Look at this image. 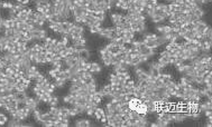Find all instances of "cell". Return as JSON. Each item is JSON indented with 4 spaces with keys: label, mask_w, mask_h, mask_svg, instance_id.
<instances>
[{
    "label": "cell",
    "mask_w": 212,
    "mask_h": 127,
    "mask_svg": "<svg viewBox=\"0 0 212 127\" xmlns=\"http://www.w3.org/2000/svg\"><path fill=\"white\" fill-rule=\"evenodd\" d=\"M138 51H139V54H140V55H146V56H148L149 58H151L155 55V51H156V49H153V48L147 47L146 45L142 41V44L139 45Z\"/></svg>",
    "instance_id": "1"
},
{
    "label": "cell",
    "mask_w": 212,
    "mask_h": 127,
    "mask_svg": "<svg viewBox=\"0 0 212 127\" xmlns=\"http://www.w3.org/2000/svg\"><path fill=\"white\" fill-rule=\"evenodd\" d=\"M79 58L82 59V60H85V61H88L90 57H91V53H90V50L88 49V47L86 48H83V49L81 50H79Z\"/></svg>",
    "instance_id": "2"
},
{
    "label": "cell",
    "mask_w": 212,
    "mask_h": 127,
    "mask_svg": "<svg viewBox=\"0 0 212 127\" xmlns=\"http://www.w3.org/2000/svg\"><path fill=\"white\" fill-rule=\"evenodd\" d=\"M199 107H200V109H201V113H204V111H207V110H212V100L207 99L205 102L199 104Z\"/></svg>",
    "instance_id": "3"
},
{
    "label": "cell",
    "mask_w": 212,
    "mask_h": 127,
    "mask_svg": "<svg viewBox=\"0 0 212 127\" xmlns=\"http://www.w3.org/2000/svg\"><path fill=\"white\" fill-rule=\"evenodd\" d=\"M142 41L145 44L147 47L153 48V49H157V48L160 47V45H158V43L156 41V39H155V40H150V39H147V38H144V37H143Z\"/></svg>",
    "instance_id": "4"
},
{
    "label": "cell",
    "mask_w": 212,
    "mask_h": 127,
    "mask_svg": "<svg viewBox=\"0 0 212 127\" xmlns=\"http://www.w3.org/2000/svg\"><path fill=\"white\" fill-rule=\"evenodd\" d=\"M111 21H112L113 27H115V26L120 25L121 22H122V19H121V13H118V12L111 13Z\"/></svg>",
    "instance_id": "5"
},
{
    "label": "cell",
    "mask_w": 212,
    "mask_h": 127,
    "mask_svg": "<svg viewBox=\"0 0 212 127\" xmlns=\"http://www.w3.org/2000/svg\"><path fill=\"white\" fill-rule=\"evenodd\" d=\"M74 126L75 127H90L91 126V122L89 119H76L74 122Z\"/></svg>",
    "instance_id": "6"
},
{
    "label": "cell",
    "mask_w": 212,
    "mask_h": 127,
    "mask_svg": "<svg viewBox=\"0 0 212 127\" xmlns=\"http://www.w3.org/2000/svg\"><path fill=\"white\" fill-rule=\"evenodd\" d=\"M193 16H194L196 19H202V18L204 17V15H205V11H204V9L202 8V7H199V8H196L192 11Z\"/></svg>",
    "instance_id": "7"
},
{
    "label": "cell",
    "mask_w": 212,
    "mask_h": 127,
    "mask_svg": "<svg viewBox=\"0 0 212 127\" xmlns=\"http://www.w3.org/2000/svg\"><path fill=\"white\" fill-rule=\"evenodd\" d=\"M102 70V67L99 62H97V61H93V62H91V67H90V72L91 73H93V74H99L100 72Z\"/></svg>",
    "instance_id": "8"
},
{
    "label": "cell",
    "mask_w": 212,
    "mask_h": 127,
    "mask_svg": "<svg viewBox=\"0 0 212 127\" xmlns=\"http://www.w3.org/2000/svg\"><path fill=\"white\" fill-rule=\"evenodd\" d=\"M28 19V12H27V10H26V8L24 10H21L19 11V12L17 13V20H19V21H26Z\"/></svg>",
    "instance_id": "9"
},
{
    "label": "cell",
    "mask_w": 212,
    "mask_h": 127,
    "mask_svg": "<svg viewBox=\"0 0 212 127\" xmlns=\"http://www.w3.org/2000/svg\"><path fill=\"white\" fill-rule=\"evenodd\" d=\"M45 58H46V54L44 53H37V59H36V64L37 65H45Z\"/></svg>",
    "instance_id": "10"
},
{
    "label": "cell",
    "mask_w": 212,
    "mask_h": 127,
    "mask_svg": "<svg viewBox=\"0 0 212 127\" xmlns=\"http://www.w3.org/2000/svg\"><path fill=\"white\" fill-rule=\"evenodd\" d=\"M7 123H8L9 127H19L21 125V121H19L18 118H14V117H11L10 121H8Z\"/></svg>",
    "instance_id": "11"
},
{
    "label": "cell",
    "mask_w": 212,
    "mask_h": 127,
    "mask_svg": "<svg viewBox=\"0 0 212 127\" xmlns=\"http://www.w3.org/2000/svg\"><path fill=\"white\" fill-rule=\"evenodd\" d=\"M52 68H54L56 70H62L63 69V60H53L51 62Z\"/></svg>",
    "instance_id": "12"
},
{
    "label": "cell",
    "mask_w": 212,
    "mask_h": 127,
    "mask_svg": "<svg viewBox=\"0 0 212 127\" xmlns=\"http://www.w3.org/2000/svg\"><path fill=\"white\" fill-rule=\"evenodd\" d=\"M103 115H104V109H103V108H101V107H98L97 109L94 110L93 116L96 117V119H97L98 122H99V121H100V118H101L102 116H103Z\"/></svg>",
    "instance_id": "13"
},
{
    "label": "cell",
    "mask_w": 212,
    "mask_h": 127,
    "mask_svg": "<svg viewBox=\"0 0 212 127\" xmlns=\"http://www.w3.org/2000/svg\"><path fill=\"white\" fill-rule=\"evenodd\" d=\"M53 84L55 85V88L61 89V88H63L64 85L66 84V80H64V79H58V78H54V81H53Z\"/></svg>",
    "instance_id": "14"
},
{
    "label": "cell",
    "mask_w": 212,
    "mask_h": 127,
    "mask_svg": "<svg viewBox=\"0 0 212 127\" xmlns=\"http://www.w3.org/2000/svg\"><path fill=\"white\" fill-rule=\"evenodd\" d=\"M14 96H15V99H16L17 102H18V100H24V99H26V97H27L28 95H27V93H26V91H17Z\"/></svg>",
    "instance_id": "15"
},
{
    "label": "cell",
    "mask_w": 212,
    "mask_h": 127,
    "mask_svg": "<svg viewBox=\"0 0 212 127\" xmlns=\"http://www.w3.org/2000/svg\"><path fill=\"white\" fill-rule=\"evenodd\" d=\"M48 105L50 106H58V98L54 94L51 95V98L48 100Z\"/></svg>",
    "instance_id": "16"
},
{
    "label": "cell",
    "mask_w": 212,
    "mask_h": 127,
    "mask_svg": "<svg viewBox=\"0 0 212 127\" xmlns=\"http://www.w3.org/2000/svg\"><path fill=\"white\" fill-rule=\"evenodd\" d=\"M169 57H171V56H169ZM169 57H160L157 61H158V64H160V65L166 67V66L169 65Z\"/></svg>",
    "instance_id": "17"
},
{
    "label": "cell",
    "mask_w": 212,
    "mask_h": 127,
    "mask_svg": "<svg viewBox=\"0 0 212 127\" xmlns=\"http://www.w3.org/2000/svg\"><path fill=\"white\" fill-rule=\"evenodd\" d=\"M142 62H140V59H139V56L137 57H132L131 61H130V67H137V66H140Z\"/></svg>",
    "instance_id": "18"
},
{
    "label": "cell",
    "mask_w": 212,
    "mask_h": 127,
    "mask_svg": "<svg viewBox=\"0 0 212 127\" xmlns=\"http://www.w3.org/2000/svg\"><path fill=\"white\" fill-rule=\"evenodd\" d=\"M102 26H91V27H89V31L91 33H93V35H98L99 33V31L101 30Z\"/></svg>",
    "instance_id": "19"
},
{
    "label": "cell",
    "mask_w": 212,
    "mask_h": 127,
    "mask_svg": "<svg viewBox=\"0 0 212 127\" xmlns=\"http://www.w3.org/2000/svg\"><path fill=\"white\" fill-rule=\"evenodd\" d=\"M60 111H61V115H62L63 117H70V108H67V107H60Z\"/></svg>",
    "instance_id": "20"
},
{
    "label": "cell",
    "mask_w": 212,
    "mask_h": 127,
    "mask_svg": "<svg viewBox=\"0 0 212 127\" xmlns=\"http://www.w3.org/2000/svg\"><path fill=\"white\" fill-rule=\"evenodd\" d=\"M150 19H151V21L154 22V24H161V22H163L164 21V19L161 17V16H158V15H154V16H151L150 17Z\"/></svg>",
    "instance_id": "21"
},
{
    "label": "cell",
    "mask_w": 212,
    "mask_h": 127,
    "mask_svg": "<svg viewBox=\"0 0 212 127\" xmlns=\"http://www.w3.org/2000/svg\"><path fill=\"white\" fill-rule=\"evenodd\" d=\"M203 35L207 37V39H212V28L210 27V26H208L207 29L204 30Z\"/></svg>",
    "instance_id": "22"
},
{
    "label": "cell",
    "mask_w": 212,
    "mask_h": 127,
    "mask_svg": "<svg viewBox=\"0 0 212 127\" xmlns=\"http://www.w3.org/2000/svg\"><path fill=\"white\" fill-rule=\"evenodd\" d=\"M90 78H93V73H91L90 70H85V72H83L82 79H90Z\"/></svg>",
    "instance_id": "23"
},
{
    "label": "cell",
    "mask_w": 212,
    "mask_h": 127,
    "mask_svg": "<svg viewBox=\"0 0 212 127\" xmlns=\"http://www.w3.org/2000/svg\"><path fill=\"white\" fill-rule=\"evenodd\" d=\"M66 47H67V46H65V45H64L62 41H61V40H57V43H56V50H57L58 53H60L61 50L65 49Z\"/></svg>",
    "instance_id": "24"
},
{
    "label": "cell",
    "mask_w": 212,
    "mask_h": 127,
    "mask_svg": "<svg viewBox=\"0 0 212 127\" xmlns=\"http://www.w3.org/2000/svg\"><path fill=\"white\" fill-rule=\"evenodd\" d=\"M58 73H60V70H56V69H54V68H52V69L48 70V75H50V77H52L53 79L57 77Z\"/></svg>",
    "instance_id": "25"
},
{
    "label": "cell",
    "mask_w": 212,
    "mask_h": 127,
    "mask_svg": "<svg viewBox=\"0 0 212 127\" xmlns=\"http://www.w3.org/2000/svg\"><path fill=\"white\" fill-rule=\"evenodd\" d=\"M102 62L105 67H109L112 65V57H108V58H102Z\"/></svg>",
    "instance_id": "26"
},
{
    "label": "cell",
    "mask_w": 212,
    "mask_h": 127,
    "mask_svg": "<svg viewBox=\"0 0 212 127\" xmlns=\"http://www.w3.org/2000/svg\"><path fill=\"white\" fill-rule=\"evenodd\" d=\"M7 122H8V117H7V115L3 114V113H0V124L3 125V124H6Z\"/></svg>",
    "instance_id": "27"
},
{
    "label": "cell",
    "mask_w": 212,
    "mask_h": 127,
    "mask_svg": "<svg viewBox=\"0 0 212 127\" xmlns=\"http://www.w3.org/2000/svg\"><path fill=\"white\" fill-rule=\"evenodd\" d=\"M13 6H14V3H11L10 1H3L2 2V9L8 10L10 8H13Z\"/></svg>",
    "instance_id": "28"
},
{
    "label": "cell",
    "mask_w": 212,
    "mask_h": 127,
    "mask_svg": "<svg viewBox=\"0 0 212 127\" xmlns=\"http://www.w3.org/2000/svg\"><path fill=\"white\" fill-rule=\"evenodd\" d=\"M40 124L45 126V127H52L54 126V123H53L52 121H44V122H40Z\"/></svg>",
    "instance_id": "29"
},
{
    "label": "cell",
    "mask_w": 212,
    "mask_h": 127,
    "mask_svg": "<svg viewBox=\"0 0 212 127\" xmlns=\"http://www.w3.org/2000/svg\"><path fill=\"white\" fill-rule=\"evenodd\" d=\"M139 59H140V62L142 64H144V62H147L149 60V57L148 56H146V55H139Z\"/></svg>",
    "instance_id": "30"
},
{
    "label": "cell",
    "mask_w": 212,
    "mask_h": 127,
    "mask_svg": "<svg viewBox=\"0 0 212 127\" xmlns=\"http://www.w3.org/2000/svg\"><path fill=\"white\" fill-rule=\"evenodd\" d=\"M156 30H157V32L160 33V35L164 33V25H160V24H158L157 27H156Z\"/></svg>",
    "instance_id": "31"
},
{
    "label": "cell",
    "mask_w": 212,
    "mask_h": 127,
    "mask_svg": "<svg viewBox=\"0 0 212 127\" xmlns=\"http://www.w3.org/2000/svg\"><path fill=\"white\" fill-rule=\"evenodd\" d=\"M78 111L75 110V108L73 107H70V117H74V116H78Z\"/></svg>",
    "instance_id": "32"
},
{
    "label": "cell",
    "mask_w": 212,
    "mask_h": 127,
    "mask_svg": "<svg viewBox=\"0 0 212 127\" xmlns=\"http://www.w3.org/2000/svg\"><path fill=\"white\" fill-rule=\"evenodd\" d=\"M172 32V28L169 25H164V33H171Z\"/></svg>",
    "instance_id": "33"
},
{
    "label": "cell",
    "mask_w": 212,
    "mask_h": 127,
    "mask_svg": "<svg viewBox=\"0 0 212 127\" xmlns=\"http://www.w3.org/2000/svg\"><path fill=\"white\" fill-rule=\"evenodd\" d=\"M71 98H72V96H71L70 94L65 95V96L63 97V103H66V104H69V103H70V100H71Z\"/></svg>",
    "instance_id": "34"
},
{
    "label": "cell",
    "mask_w": 212,
    "mask_h": 127,
    "mask_svg": "<svg viewBox=\"0 0 212 127\" xmlns=\"http://www.w3.org/2000/svg\"><path fill=\"white\" fill-rule=\"evenodd\" d=\"M169 51H167V50H164V51H161L160 53V57H169Z\"/></svg>",
    "instance_id": "35"
},
{
    "label": "cell",
    "mask_w": 212,
    "mask_h": 127,
    "mask_svg": "<svg viewBox=\"0 0 212 127\" xmlns=\"http://www.w3.org/2000/svg\"><path fill=\"white\" fill-rule=\"evenodd\" d=\"M205 127H211L212 126V118H207V123L205 125H204Z\"/></svg>",
    "instance_id": "36"
},
{
    "label": "cell",
    "mask_w": 212,
    "mask_h": 127,
    "mask_svg": "<svg viewBox=\"0 0 212 127\" xmlns=\"http://www.w3.org/2000/svg\"><path fill=\"white\" fill-rule=\"evenodd\" d=\"M204 115H205L207 118H212V111L211 110H207L204 111Z\"/></svg>",
    "instance_id": "37"
},
{
    "label": "cell",
    "mask_w": 212,
    "mask_h": 127,
    "mask_svg": "<svg viewBox=\"0 0 212 127\" xmlns=\"http://www.w3.org/2000/svg\"><path fill=\"white\" fill-rule=\"evenodd\" d=\"M99 122L101 123V124H105V123H107V116H105V115H103V116L100 118Z\"/></svg>",
    "instance_id": "38"
},
{
    "label": "cell",
    "mask_w": 212,
    "mask_h": 127,
    "mask_svg": "<svg viewBox=\"0 0 212 127\" xmlns=\"http://www.w3.org/2000/svg\"><path fill=\"white\" fill-rule=\"evenodd\" d=\"M122 127H130V123L129 121H122Z\"/></svg>",
    "instance_id": "39"
},
{
    "label": "cell",
    "mask_w": 212,
    "mask_h": 127,
    "mask_svg": "<svg viewBox=\"0 0 212 127\" xmlns=\"http://www.w3.org/2000/svg\"><path fill=\"white\" fill-rule=\"evenodd\" d=\"M16 2H17V3H21L22 0H16Z\"/></svg>",
    "instance_id": "40"
},
{
    "label": "cell",
    "mask_w": 212,
    "mask_h": 127,
    "mask_svg": "<svg viewBox=\"0 0 212 127\" xmlns=\"http://www.w3.org/2000/svg\"><path fill=\"white\" fill-rule=\"evenodd\" d=\"M0 70H3V69H2V68H1V66H0Z\"/></svg>",
    "instance_id": "41"
},
{
    "label": "cell",
    "mask_w": 212,
    "mask_h": 127,
    "mask_svg": "<svg viewBox=\"0 0 212 127\" xmlns=\"http://www.w3.org/2000/svg\"><path fill=\"white\" fill-rule=\"evenodd\" d=\"M29 1H32V0H29Z\"/></svg>",
    "instance_id": "42"
},
{
    "label": "cell",
    "mask_w": 212,
    "mask_h": 127,
    "mask_svg": "<svg viewBox=\"0 0 212 127\" xmlns=\"http://www.w3.org/2000/svg\"><path fill=\"white\" fill-rule=\"evenodd\" d=\"M167 1H169V0H167Z\"/></svg>",
    "instance_id": "43"
}]
</instances>
